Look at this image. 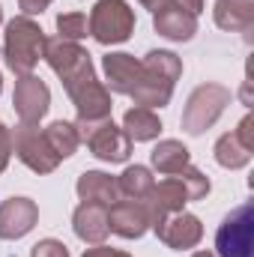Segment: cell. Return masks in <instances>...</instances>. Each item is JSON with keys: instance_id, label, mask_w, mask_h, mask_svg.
Instances as JSON below:
<instances>
[{"instance_id": "obj_12", "label": "cell", "mask_w": 254, "mask_h": 257, "mask_svg": "<svg viewBox=\"0 0 254 257\" xmlns=\"http://www.w3.org/2000/svg\"><path fill=\"white\" fill-rule=\"evenodd\" d=\"M39 209L30 197H9L0 203V239H21L33 230Z\"/></svg>"}, {"instance_id": "obj_27", "label": "cell", "mask_w": 254, "mask_h": 257, "mask_svg": "<svg viewBox=\"0 0 254 257\" xmlns=\"http://www.w3.org/2000/svg\"><path fill=\"white\" fill-rule=\"evenodd\" d=\"M9 150H12V141H9V128L0 123V174H3V168H6V162H9Z\"/></svg>"}, {"instance_id": "obj_11", "label": "cell", "mask_w": 254, "mask_h": 257, "mask_svg": "<svg viewBox=\"0 0 254 257\" xmlns=\"http://www.w3.org/2000/svg\"><path fill=\"white\" fill-rule=\"evenodd\" d=\"M156 227V233H159V239L165 242V245H171V248H194L197 242H200V236H203V227H200V221L191 215V212H171V215H165L162 221H156L153 224Z\"/></svg>"}, {"instance_id": "obj_23", "label": "cell", "mask_w": 254, "mask_h": 257, "mask_svg": "<svg viewBox=\"0 0 254 257\" xmlns=\"http://www.w3.org/2000/svg\"><path fill=\"white\" fill-rule=\"evenodd\" d=\"M45 138H48V144H51V150L60 156V159H69L75 150H78V132H75V123H63V120H57V123H51V126L45 128Z\"/></svg>"}, {"instance_id": "obj_4", "label": "cell", "mask_w": 254, "mask_h": 257, "mask_svg": "<svg viewBox=\"0 0 254 257\" xmlns=\"http://www.w3.org/2000/svg\"><path fill=\"white\" fill-rule=\"evenodd\" d=\"M75 132H78V141L87 144L93 156L102 162H126L132 153V141L126 138L123 128L111 123V117L108 120H78Z\"/></svg>"}, {"instance_id": "obj_25", "label": "cell", "mask_w": 254, "mask_h": 257, "mask_svg": "<svg viewBox=\"0 0 254 257\" xmlns=\"http://www.w3.org/2000/svg\"><path fill=\"white\" fill-rule=\"evenodd\" d=\"M177 177H180L183 189H186V194H189V200H200L203 194L209 192V180H206L200 171H194V168H183Z\"/></svg>"}, {"instance_id": "obj_24", "label": "cell", "mask_w": 254, "mask_h": 257, "mask_svg": "<svg viewBox=\"0 0 254 257\" xmlns=\"http://www.w3.org/2000/svg\"><path fill=\"white\" fill-rule=\"evenodd\" d=\"M57 30H60V39H69V42H78V39L90 36L87 15L84 12H63L57 18Z\"/></svg>"}, {"instance_id": "obj_6", "label": "cell", "mask_w": 254, "mask_h": 257, "mask_svg": "<svg viewBox=\"0 0 254 257\" xmlns=\"http://www.w3.org/2000/svg\"><path fill=\"white\" fill-rule=\"evenodd\" d=\"M230 102V90L221 84H200L189 96V105L183 111V128L189 135H200L203 128H209L224 111V105Z\"/></svg>"}, {"instance_id": "obj_18", "label": "cell", "mask_w": 254, "mask_h": 257, "mask_svg": "<svg viewBox=\"0 0 254 257\" xmlns=\"http://www.w3.org/2000/svg\"><path fill=\"white\" fill-rule=\"evenodd\" d=\"M215 24L221 30H251L254 0H218L215 3Z\"/></svg>"}, {"instance_id": "obj_26", "label": "cell", "mask_w": 254, "mask_h": 257, "mask_svg": "<svg viewBox=\"0 0 254 257\" xmlns=\"http://www.w3.org/2000/svg\"><path fill=\"white\" fill-rule=\"evenodd\" d=\"M33 257H69V251L57 239H42V242L33 245Z\"/></svg>"}, {"instance_id": "obj_33", "label": "cell", "mask_w": 254, "mask_h": 257, "mask_svg": "<svg viewBox=\"0 0 254 257\" xmlns=\"http://www.w3.org/2000/svg\"><path fill=\"white\" fill-rule=\"evenodd\" d=\"M0 21H3V9H0Z\"/></svg>"}, {"instance_id": "obj_20", "label": "cell", "mask_w": 254, "mask_h": 257, "mask_svg": "<svg viewBox=\"0 0 254 257\" xmlns=\"http://www.w3.org/2000/svg\"><path fill=\"white\" fill-rule=\"evenodd\" d=\"M123 132H126L129 141H153L159 132H162V120L153 108H132L123 117Z\"/></svg>"}, {"instance_id": "obj_17", "label": "cell", "mask_w": 254, "mask_h": 257, "mask_svg": "<svg viewBox=\"0 0 254 257\" xmlns=\"http://www.w3.org/2000/svg\"><path fill=\"white\" fill-rule=\"evenodd\" d=\"M75 189H78V197L87 200V203L111 206V203L120 200V186H117V180L108 177V174H102V171H87V174H81V180H78Z\"/></svg>"}, {"instance_id": "obj_3", "label": "cell", "mask_w": 254, "mask_h": 257, "mask_svg": "<svg viewBox=\"0 0 254 257\" xmlns=\"http://www.w3.org/2000/svg\"><path fill=\"white\" fill-rule=\"evenodd\" d=\"M45 60L48 66L63 78L66 93H72L75 87L87 84L96 78L93 72V63H90V54L78 45V42H69V39H48L45 42Z\"/></svg>"}, {"instance_id": "obj_34", "label": "cell", "mask_w": 254, "mask_h": 257, "mask_svg": "<svg viewBox=\"0 0 254 257\" xmlns=\"http://www.w3.org/2000/svg\"><path fill=\"white\" fill-rule=\"evenodd\" d=\"M0 87H3V84H0Z\"/></svg>"}, {"instance_id": "obj_31", "label": "cell", "mask_w": 254, "mask_h": 257, "mask_svg": "<svg viewBox=\"0 0 254 257\" xmlns=\"http://www.w3.org/2000/svg\"><path fill=\"white\" fill-rule=\"evenodd\" d=\"M141 6H147V9H159V6H165V3H171V0H138Z\"/></svg>"}, {"instance_id": "obj_19", "label": "cell", "mask_w": 254, "mask_h": 257, "mask_svg": "<svg viewBox=\"0 0 254 257\" xmlns=\"http://www.w3.org/2000/svg\"><path fill=\"white\" fill-rule=\"evenodd\" d=\"M251 153H254V147H248L236 132L221 135L218 144H215V162H218L221 168H230V171L245 168V165L251 162Z\"/></svg>"}, {"instance_id": "obj_28", "label": "cell", "mask_w": 254, "mask_h": 257, "mask_svg": "<svg viewBox=\"0 0 254 257\" xmlns=\"http://www.w3.org/2000/svg\"><path fill=\"white\" fill-rule=\"evenodd\" d=\"M51 0H18V6H21V12L30 18V15H39V12H45V6H48Z\"/></svg>"}, {"instance_id": "obj_29", "label": "cell", "mask_w": 254, "mask_h": 257, "mask_svg": "<svg viewBox=\"0 0 254 257\" xmlns=\"http://www.w3.org/2000/svg\"><path fill=\"white\" fill-rule=\"evenodd\" d=\"M84 257H129L126 251H117V248H105V245H96V248H90Z\"/></svg>"}, {"instance_id": "obj_21", "label": "cell", "mask_w": 254, "mask_h": 257, "mask_svg": "<svg viewBox=\"0 0 254 257\" xmlns=\"http://www.w3.org/2000/svg\"><path fill=\"white\" fill-rule=\"evenodd\" d=\"M189 150L180 144V141H162L156 150H153V168L165 177L171 174H180L183 168H189Z\"/></svg>"}, {"instance_id": "obj_8", "label": "cell", "mask_w": 254, "mask_h": 257, "mask_svg": "<svg viewBox=\"0 0 254 257\" xmlns=\"http://www.w3.org/2000/svg\"><path fill=\"white\" fill-rule=\"evenodd\" d=\"M9 141H12V150L18 153V159L36 171V174H48L54 171L63 159L51 150L45 132H39V126H30V123H21L15 132H9Z\"/></svg>"}, {"instance_id": "obj_15", "label": "cell", "mask_w": 254, "mask_h": 257, "mask_svg": "<svg viewBox=\"0 0 254 257\" xmlns=\"http://www.w3.org/2000/svg\"><path fill=\"white\" fill-rule=\"evenodd\" d=\"M72 224H75V233H78L84 242H90V245H102L105 236L111 233V230H108V206L81 200V206L75 209Z\"/></svg>"}, {"instance_id": "obj_9", "label": "cell", "mask_w": 254, "mask_h": 257, "mask_svg": "<svg viewBox=\"0 0 254 257\" xmlns=\"http://www.w3.org/2000/svg\"><path fill=\"white\" fill-rule=\"evenodd\" d=\"M12 105H15L21 123L36 126V123L48 114L51 93H48V87H45L36 75H21L18 84H15V93H12Z\"/></svg>"}, {"instance_id": "obj_10", "label": "cell", "mask_w": 254, "mask_h": 257, "mask_svg": "<svg viewBox=\"0 0 254 257\" xmlns=\"http://www.w3.org/2000/svg\"><path fill=\"white\" fill-rule=\"evenodd\" d=\"M150 212L144 206V200H117L108 206V230H114L123 239H138L147 233L150 227Z\"/></svg>"}, {"instance_id": "obj_32", "label": "cell", "mask_w": 254, "mask_h": 257, "mask_svg": "<svg viewBox=\"0 0 254 257\" xmlns=\"http://www.w3.org/2000/svg\"><path fill=\"white\" fill-rule=\"evenodd\" d=\"M191 257H218V254H215V251H194Z\"/></svg>"}, {"instance_id": "obj_1", "label": "cell", "mask_w": 254, "mask_h": 257, "mask_svg": "<svg viewBox=\"0 0 254 257\" xmlns=\"http://www.w3.org/2000/svg\"><path fill=\"white\" fill-rule=\"evenodd\" d=\"M180 75H183V63L174 51H150L141 60V81H138L132 99L141 108H162V105H168Z\"/></svg>"}, {"instance_id": "obj_14", "label": "cell", "mask_w": 254, "mask_h": 257, "mask_svg": "<svg viewBox=\"0 0 254 257\" xmlns=\"http://www.w3.org/2000/svg\"><path fill=\"white\" fill-rule=\"evenodd\" d=\"M156 30L174 42H189L191 36L197 33V15H191L189 9H180L174 3H165L156 9V18H153Z\"/></svg>"}, {"instance_id": "obj_22", "label": "cell", "mask_w": 254, "mask_h": 257, "mask_svg": "<svg viewBox=\"0 0 254 257\" xmlns=\"http://www.w3.org/2000/svg\"><path fill=\"white\" fill-rule=\"evenodd\" d=\"M117 186H120V197H132V200H144V197L150 194V189L156 186V180H153L150 168H144V165H129L126 171L120 174Z\"/></svg>"}, {"instance_id": "obj_30", "label": "cell", "mask_w": 254, "mask_h": 257, "mask_svg": "<svg viewBox=\"0 0 254 257\" xmlns=\"http://www.w3.org/2000/svg\"><path fill=\"white\" fill-rule=\"evenodd\" d=\"M174 6H180V9H189L191 15H197L200 9H203V0H171Z\"/></svg>"}, {"instance_id": "obj_16", "label": "cell", "mask_w": 254, "mask_h": 257, "mask_svg": "<svg viewBox=\"0 0 254 257\" xmlns=\"http://www.w3.org/2000/svg\"><path fill=\"white\" fill-rule=\"evenodd\" d=\"M105 78H108V90L132 96L138 81H141V60H135L132 54H108L105 57Z\"/></svg>"}, {"instance_id": "obj_13", "label": "cell", "mask_w": 254, "mask_h": 257, "mask_svg": "<svg viewBox=\"0 0 254 257\" xmlns=\"http://www.w3.org/2000/svg\"><path fill=\"white\" fill-rule=\"evenodd\" d=\"M69 96L78 108V120H108L111 117V93L99 78L81 84Z\"/></svg>"}, {"instance_id": "obj_5", "label": "cell", "mask_w": 254, "mask_h": 257, "mask_svg": "<svg viewBox=\"0 0 254 257\" xmlns=\"http://www.w3.org/2000/svg\"><path fill=\"white\" fill-rule=\"evenodd\" d=\"M87 24H90V33L102 45H120L135 30V12L126 0H99Z\"/></svg>"}, {"instance_id": "obj_7", "label": "cell", "mask_w": 254, "mask_h": 257, "mask_svg": "<svg viewBox=\"0 0 254 257\" xmlns=\"http://www.w3.org/2000/svg\"><path fill=\"white\" fill-rule=\"evenodd\" d=\"M254 209L251 203L236 206L215 233V254L218 257H254Z\"/></svg>"}, {"instance_id": "obj_2", "label": "cell", "mask_w": 254, "mask_h": 257, "mask_svg": "<svg viewBox=\"0 0 254 257\" xmlns=\"http://www.w3.org/2000/svg\"><path fill=\"white\" fill-rule=\"evenodd\" d=\"M45 33L42 27L27 18V15H18L6 24V39H3V54H6V66L15 72V75H30L39 57H45Z\"/></svg>"}]
</instances>
